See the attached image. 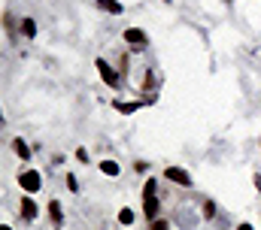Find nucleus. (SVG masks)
<instances>
[{"label": "nucleus", "instance_id": "obj_1", "mask_svg": "<svg viewBox=\"0 0 261 230\" xmlns=\"http://www.w3.org/2000/svg\"><path fill=\"white\" fill-rule=\"evenodd\" d=\"M18 185L24 188V194H37L40 188H43V176L37 170H24L21 176H18Z\"/></svg>", "mask_w": 261, "mask_h": 230}, {"label": "nucleus", "instance_id": "obj_2", "mask_svg": "<svg viewBox=\"0 0 261 230\" xmlns=\"http://www.w3.org/2000/svg\"><path fill=\"white\" fill-rule=\"evenodd\" d=\"M125 43H128L130 49L143 52V49H146V43H149V37H146L140 27H128V31H125Z\"/></svg>", "mask_w": 261, "mask_h": 230}, {"label": "nucleus", "instance_id": "obj_3", "mask_svg": "<svg viewBox=\"0 0 261 230\" xmlns=\"http://www.w3.org/2000/svg\"><path fill=\"white\" fill-rule=\"evenodd\" d=\"M97 73L103 76V82H107V85H113V88L119 85V76H116V70H113V67H110L103 58H97Z\"/></svg>", "mask_w": 261, "mask_h": 230}, {"label": "nucleus", "instance_id": "obj_4", "mask_svg": "<svg viewBox=\"0 0 261 230\" xmlns=\"http://www.w3.org/2000/svg\"><path fill=\"white\" fill-rule=\"evenodd\" d=\"M164 176H167L170 182H179V185H186V188L192 185V176H189L186 170H176V167H167V170H164Z\"/></svg>", "mask_w": 261, "mask_h": 230}, {"label": "nucleus", "instance_id": "obj_5", "mask_svg": "<svg viewBox=\"0 0 261 230\" xmlns=\"http://www.w3.org/2000/svg\"><path fill=\"white\" fill-rule=\"evenodd\" d=\"M37 212H40V209H37V203L31 200V194H28V197H21V218H24V221H31V218H37Z\"/></svg>", "mask_w": 261, "mask_h": 230}, {"label": "nucleus", "instance_id": "obj_6", "mask_svg": "<svg viewBox=\"0 0 261 230\" xmlns=\"http://www.w3.org/2000/svg\"><path fill=\"white\" fill-rule=\"evenodd\" d=\"M143 212L149 221H155L158 218V197H143Z\"/></svg>", "mask_w": 261, "mask_h": 230}, {"label": "nucleus", "instance_id": "obj_7", "mask_svg": "<svg viewBox=\"0 0 261 230\" xmlns=\"http://www.w3.org/2000/svg\"><path fill=\"white\" fill-rule=\"evenodd\" d=\"M49 215H52V224H55V227H61L64 215H61V203H58V200H52V203H49Z\"/></svg>", "mask_w": 261, "mask_h": 230}, {"label": "nucleus", "instance_id": "obj_8", "mask_svg": "<svg viewBox=\"0 0 261 230\" xmlns=\"http://www.w3.org/2000/svg\"><path fill=\"white\" fill-rule=\"evenodd\" d=\"M12 149H15V155H18L21 161H28V158H31V149H28V142H24V139H12Z\"/></svg>", "mask_w": 261, "mask_h": 230}, {"label": "nucleus", "instance_id": "obj_9", "mask_svg": "<svg viewBox=\"0 0 261 230\" xmlns=\"http://www.w3.org/2000/svg\"><path fill=\"white\" fill-rule=\"evenodd\" d=\"M100 9H107V12H116V15H119V12H122V3H119V0H100Z\"/></svg>", "mask_w": 261, "mask_h": 230}, {"label": "nucleus", "instance_id": "obj_10", "mask_svg": "<svg viewBox=\"0 0 261 230\" xmlns=\"http://www.w3.org/2000/svg\"><path fill=\"white\" fill-rule=\"evenodd\" d=\"M21 34H24V37H34V34H37V24H34V18H24V21H21Z\"/></svg>", "mask_w": 261, "mask_h": 230}, {"label": "nucleus", "instance_id": "obj_11", "mask_svg": "<svg viewBox=\"0 0 261 230\" xmlns=\"http://www.w3.org/2000/svg\"><path fill=\"white\" fill-rule=\"evenodd\" d=\"M100 170L107 172V176H119V164H116V161H103Z\"/></svg>", "mask_w": 261, "mask_h": 230}, {"label": "nucleus", "instance_id": "obj_12", "mask_svg": "<svg viewBox=\"0 0 261 230\" xmlns=\"http://www.w3.org/2000/svg\"><path fill=\"white\" fill-rule=\"evenodd\" d=\"M119 224H134V212L130 209H119Z\"/></svg>", "mask_w": 261, "mask_h": 230}, {"label": "nucleus", "instance_id": "obj_13", "mask_svg": "<svg viewBox=\"0 0 261 230\" xmlns=\"http://www.w3.org/2000/svg\"><path fill=\"white\" fill-rule=\"evenodd\" d=\"M155 179H146V185H143V197H155Z\"/></svg>", "mask_w": 261, "mask_h": 230}, {"label": "nucleus", "instance_id": "obj_14", "mask_svg": "<svg viewBox=\"0 0 261 230\" xmlns=\"http://www.w3.org/2000/svg\"><path fill=\"white\" fill-rule=\"evenodd\" d=\"M149 230H170V224H167L164 218H155V221H152V227H149Z\"/></svg>", "mask_w": 261, "mask_h": 230}, {"label": "nucleus", "instance_id": "obj_15", "mask_svg": "<svg viewBox=\"0 0 261 230\" xmlns=\"http://www.w3.org/2000/svg\"><path fill=\"white\" fill-rule=\"evenodd\" d=\"M67 188H70V191H79V182H76V176H73V172L67 176Z\"/></svg>", "mask_w": 261, "mask_h": 230}, {"label": "nucleus", "instance_id": "obj_16", "mask_svg": "<svg viewBox=\"0 0 261 230\" xmlns=\"http://www.w3.org/2000/svg\"><path fill=\"white\" fill-rule=\"evenodd\" d=\"M203 215H206V218H213V215H216V206H213V203H210V200H206V203H203Z\"/></svg>", "mask_w": 261, "mask_h": 230}, {"label": "nucleus", "instance_id": "obj_17", "mask_svg": "<svg viewBox=\"0 0 261 230\" xmlns=\"http://www.w3.org/2000/svg\"><path fill=\"white\" fill-rule=\"evenodd\" d=\"M76 158H79V161L85 164V161H88V152H85V149H76Z\"/></svg>", "mask_w": 261, "mask_h": 230}, {"label": "nucleus", "instance_id": "obj_18", "mask_svg": "<svg viewBox=\"0 0 261 230\" xmlns=\"http://www.w3.org/2000/svg\"><path fill=\"white\" fill-rule=\"evenodd\" d=\"M237 230H255V227H252V224H240Z\"/></svg>", "mask_w": 261, "mask_h": 230}, {"label": "nucleus", "instance_id": "obj_19", "mask_svg": "<svg viewBox=\"0 0 261 230\" xmlns=\"http://www.w3.org/2000/svg\"><path fill=\"white\" fill-rule=\"evenodd\" d=\"M0 230H12V227H9V224H0Z\"/></svg>", "mask_w": 261, "mask_h": 230}, {"label": "nucleus", "instance_id": "obj_20", "mask_svg": "<svg viewBox=\"0 0 261 230\" xmlns=\"http://www.w3.org/2000/svg\"><path fill=\"white\" fill-rule=\"evenodd\" d=\"M0 121H3V115H0Z\"/></svg>", "mask_w": 261, "mask_h": 230}]
</instances>
